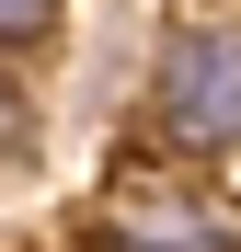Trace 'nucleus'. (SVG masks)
I'll return each instance as SVG.
<instances>
[{"label": "nucleus", "instance_id": "3", "mask_svg": "<svg viewBox=\"0 0 241 252\" xmlns=\"http://www.w3.org/2000/svg\"><path fill=\"white\" fill-rule=\"evenodd\" d=\"M58 12H69V0H0V58H34L58 34Z\"/></svg>", "mask_w": 241, "mask_h": 252}, {"label": "nucleus", "instance_id": "1", "mask_svg": "<svg viewBox=\"0 0 241 252\" xmlns=\"http://www.w3.org/2000/svg\"><path fill=\"white\" fill-rule=\"evenodd\" d=\"M138 115L172 160H241V23H172Z\"/></svg>", "mask_w": 241, "mask_h": 252}, {"label": "nucleus", "instance_id": "4", "mask_svg": "<svg viewBox=\"0 0 241 252\" xmlns=\"http://www.w3.org/2000/svg\"><path fill=\"white\" fill-rule=\"evenodd\" d=\"M23 138H34V103H23L12 69H0V160H23Z\"/></svg>", "mask_w": 241, "mask_h": 252}, {"label": "nucleus", "instance_id": "2", "mask_svg": "<svg viewBox=\"0 0 241 252\" xmlns=\"http://www.w3.org/2000/svg\"><path fill=\"white\" fill-rule=\"evenodd\" d=\"M92 252H241V218L207 206V195H184V184H149V195H127L103 218Z\"/></svg>", "mask_w": 241, "mask_h": 252}]
</instances>
